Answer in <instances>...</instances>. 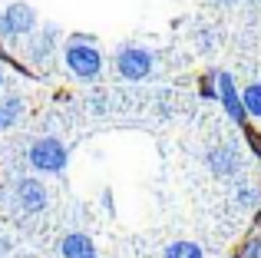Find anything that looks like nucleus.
I'll return each mask as SVG.
<instances>
[{
	"label": "nucleus",
	"mask_w": 261,
	"mask_h": 258,
	"mask_svg": "<svg viewBox=\"0 0 261 258\" xmlns=\"http://www.w3.org/2000/svg\"><path fill=\"white\" fill-rule=\"evenodd\" d=\"M63 63L76 80L89 83V80H96L102 73V53H99V46H96L93 37L73 33V37L63 43Z\"/></svg>",
	"instance_id": "nucleus-1"
},
{
	"label": "nucleus",
	"mask_w": 261,
	"mask_h": 258,
	"mask_svg": "<svg viewBox=\"0 0 261 258\" xmlns=\"http://www.w3.org/2000/svg\"><path fill=\"white\" fill-rule=\"evenodd\" d=\"M152 70H155V57L146 46H136V43L119 46V53H116V73H119L122 80L142 83V80L152 76Z\"/></svg>",
	"instance_id": "nucleus-2"
},
{
	"label": "nucleus",
	"mask_w": 261,
	"mask_h": 258,
	"mask_svg": "<svg viewBox=\"0 0 261 258\" xmlns=\"http://www.w3.org/2000/svg\"><path fill=\"white\" fill-rule=\"evenodd\" d=\"M27 159H30V166L37 169V172L60 175V172L66 169V162H70V152H66V146H63L60 139H53V136H43V139H37V142L30 146Z\"/></svg>",
	"instance_id": "nucleus-3"
},
{
	"label": "nucleus",
	"mask_w": 261,
	"mask_h": 258,
	"mask_svg": "<svg viewBox=\"0 0 261 258\" xmlns=\"http://www.w3.org/2000/svg\"><path fill=\"white\" fill-rule=\"evenodd\" d=\"M37 27H40L37 10H33L30 4H23V0H17V4H10V7L0 10V37H7V40L33 37Z\"/></svg>",
	"instance_id": "nucleus-4"
},
{
	"label": "nucleus",
	"mask_w": 261,
	"mask_h": 258,
	"mask_svg": "<svg viewBox=\"0 0 261 258\" xmlns=\"http://www.w3.org/2000/svg\"><path fill=\"white\" fill-rule=\"evenodd\" d=\"M215 76H218V103L225 106L228 119H231V123H238V126H248V110H245L242 90L235 86V76L225 73V70H215Z\"/></svg>",
	"instance_id": "nucleus-5"
},
{
	"label": "nucleus",
	"mask_w": 261,
	"mask_h": 258,
	"mask_svg": "<svg viewBox=\"0 0 261 258\" xmlns=\"http://www.w3.org/2000/svg\"><path fill=\"white\" fill-rule=\"evenodd\" d=\"M13 202H17L20 212H40V209L46 205V189L40 179H30V175H23V179H17V186H13Z\"/></svg>",
	"instance_id": "nucleus-6"
},
{
	"label": "nucleus",
	"mask_w": 261,
	"mask_h": 258,
	"mask_svg": "<svg viewBox=\"0 0 261 258\" xmlns=\"http://www.w3.org/2000/svg\"><path fill=\"white\" fill-rule=\"evenodd\" d=\"M205 162H208V169L215 175H225V179H228V175L238 172V149L228 146V142H225V146H215V149H208Z\"/></svg>",
	"instance_id": "nucleus-7"
},
{
	"label": "nucleus",
	"mask_w": 261,
	"mask_h": 258,
	"mask_svg": "<svg viewBox=\"0 0 261 258\" xmlns=\"http://www.w3.org/2000/svg\"><path fill=\"white\" fill-rule=\"evenodd\" d=\"M53 46H57V27H43L40 33H33V37L27 40V57H30L33 63H43Z\"/></svg>",
	"instance_id": "nucleus-8"
},
{
	"label": "nucleus",
	"mask_w": 261,
	"mask_h": 258,
	"mask_svg": "<svg viewBox=\"0 0 261 258\" xmlns=\"http://www.w3.org/2000/svg\"><path fill=\"white\" fill-rule=\"evenodd\" d=\"M60 255L63 258H96V245H93L89 235L70 232V235H63V242H60Z\"/></svg>",
	"instance_id": "nucleus-9"
},
{
	"label": "nucleus",
	"mask_w": 261,
	"mask_h": 258,
	"mask_svg": "<svg viewBox=\"0 0 261 258\" xmlns=\"http://www.w3.org/2000/svg\"><path fill=\"white\" fill-rule=\"evenodd\" d=\"M20 119H23V96H20V93H10V96H4V103H0V133L13 129Z\"/></svg>",
	"instance_id": "nucleus-10"
},
{
	"label": "nucleus",
	"mask_w": 261,
	"mask_h": 258,
	"mask_svg": "<svg viewBox=\"0 0 261 258\" xmlns=\"http://www.w3.org/2000/svg\"><path fill=\"white\" fill-rule=\"evenodd\" d=\"M242 96H245V110H248V116L261 119V83H248L242 90Z\"/></svg>",
	"instance_id": "nucleus-11"
},
{
	"label": "nucleus",
	"mask_w": 261,
	"mask_h": 258,
	"mask_svg": "<svg viewBox=\"0 0 261 258\" xmlns=\"http://www.w3.org/2000/svg\"><path fill=\"white\" fill-rule=\"evenodd\" d=\"M166 258H205V255L202 245H195V242H172L166 248Z\"/></svg>",
	"instance_id": "nucleus-12"
},
{
	"label": "nucleus",
	"mask_w": 261,
	"mask_h": 258,
	"mask_svg": "<svg viewBox=\"0 0 261 258\" xmlns=\"http://www.w3.org/2000/svg\"><path fill=\"white\" fill-rule=\"evenodd\" d=\"M198 96H202V99H218V76H215V70L202 76V83H198Z\"/></svg>",
	"instance_id": "nucleus-13"
},
{
	"label": "nucleus",
	"mask_w": 261,
	"mask_h": 258,
	"mask_svg": "<svg viewBox=\"0 0 261 258\" xmlns=\"http://www.w3.org/2000/svg\"><path fill=\"white\" fill-rule=\"evenodd\" d=\"M235 199H238V205H245V209L258 205V192H255L251 186H238V189H235Z\"/></svg>",
	"instance_id": "nucleus-14"
},
{
	"label": "nucleus",
	"mask_w": 261,
	"mask_h": 258,
	"mask_svg": "<svg viewBox=\"0 0 261 258\" xmlns=\"http://www.w3.org/2000/svg\"><path fill=\"white\" fill-rule=\"evenodd\" d=\"M245 139H248V146H251V152L261 159V133L258 129H251V126H245Z\"/></svg>",
	"instance_id": "nucleus-15"
},
{
	"label": "nucleus",
	"mask_w": 261,
	"mask_h": 258,
	"mask_svg": "<svg viewBox=\"0 0 261 258\" xmlns=\"http://www.w3.org/2000/svg\"><path fill=\"white\" fill-rule=\"evenodd\" d=\"M242 255H245V258H261V239H258V235H251V239L245 242Z\"/></svg>",
	"instance_id": "nucleus-16"
},
{
	"label": "nucleus",
	"mask_w": 261,
	"mask_h": 258,
	"mask_svg": "<svg viewBox=\"0 0 261 258\" xmlns=\"http://www.w3.org/2000/svg\"><path fill=\"white\" fill-rule=\"evenodd\" d=\"M0 63H7V66H17V60L10 57V50L4 46V40H0ZM17 70H23V66H17Z\"/></svg>",
	"instance_id": "nucleus-17"
},
{
	"label": "nucleus",
	"mask_w": 261,
	"mask_h": 258,
	"mask_svg": "<svg viewBox=\"0 0 261 258\" xmlns=\"http://www.w3.org/2000/svg\"><path fill=\"white\" fill-rule=\"evenodd\" d=\"M7 252H10V239L0 232V258H7Z\"/></svg>",
	"instance_id": "nucleus-18"
},
{
	"label": "nucleus",
	"mask_w": 261,
	"mask_h": 258,
	"mask_svg": "<svg viewBox=\"0 0 261 258\" xmlns=\"http://www.w3.org/2000/svg\"><path fill=\"white\" fill-rule=\"evenodd\" d=\"M215 4H235V0H215Z\"/></svg>",
	"instance_id": "nucleus-19"
},
{
	"label": "nucleus",
	"mask_w": 261,
	"mask_h": 258,
	"mask_svg": "<svg viewBox=\"0 0 261 258\" xmlns=\"http://www.w3.org/2000/svg\"><path fill=\"white\" fill-rule=\"evenodd\" d=\"M0 90H4V70H0Z\"/></svg>",
	"instance_id": "nucleus-20"
},
{
	"label": "nucleus",
	"mask_w": 261,
	"mask_h": 258,
	"mask_svg": "<svg viewBox=\"0 0 261 258\" xmlns=\"http://www.w3.org/2000/svg\"><path fill=\"white\" fill-rule=\"evenodd\" d=\"M228 258H245V255H242V252H238V255H228Z\"/></svg>",
	"instance_id": "nucleus-21"
}]
</instances>
